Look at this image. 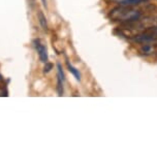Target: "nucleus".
Wrapping results in <instances>:
<instances>
[{"label":"nucleus","mask_w":157,"mask_h":158,"mask_svg":"<svg viewBox=\"0 0 157 158\" xmlns=\"http://www.w3.org/2000/svg\"><path fill=\"white\" fill-rule=\"evenodd\" d=\"M43 5L46 6V0H43Z\"/></svg>","instance_id":"obj_8"},{"label":"nucleus","mask_w":157,"mask_h":158,"mask_svg":"<svg viewBox=\"0 0 157 158\" xmlns=\"http://www.w3.org/2000/svg\"><path fill=\"white\" fill-rule=\"evenodd\" d=\"M67 67H68V69H69L70 73H72L73 74V76L76 77V80H79V81H80V80H81V74H80L79 70L76 69V68L73 67L72 64H69V62H67Z\"/></svg>","instance_id":"obj_5"},{"label":"nucleus","mask_w":157,"mask_h":158,"mask_svg":"<svg viewBox=\"0 0 157 158\" xmlns=\"http://www.w3.org/2000/svg\"><path fill=\"white\" fill-rule=\"evenodd\" d=\"M52 67H53V65L51 63H48V62H46V66H44L43 71H44V73H49V71L52 69Z\"/></svg>","instance_id":"obj_6"},{"label":"nucleus","mask_w":157,"mask_h":158,"mask_svg":"<svg viewBox=\"0 0 157 158\" xmlns=\"http://www.w3.org/2000/svg\"><path fill=\"white\" fill-rule=\"evenodd\" d=\"M0 80H1V77H0Z\"/></svg>","instance_id":"obj_9"},{"label":"nucleus","mask_w":157,"mask_h":158,"mask_svg":"<svg viewBox=\"0 0 157 158\" xmlns=\"http://www.w3.org/2000/svg\"><path fill=\"white\" fill-rule=\"evenodd\" d=\"M112 1L117 2V3H120V2H121V1H123V0H112Z\"/></svg>","instance_id":"obj_7"},{"label":"nucleus","mask_w":157,"mask_h":158,"mask_svg":"<svg viewBox=\"0 0 157 158\" xmlns=\"http://www.w3.org/2000/svg\"><path fill=\"white\" fill-rule=\"evenodd\" d=\"M37 20H38V22H39V24H40L41 28H43L44 31L48 30V23H47L46 16H44L43 13L41 10L37 11Z\"/></svg>","instance_id":"obj_3"},{"label":"nucleus","mask_w":157,"mask_h":158,"mask_svg":"<svg viewBox=\"0 0 157 158\" xmlns=\"http://www.w3.org/2000/svg\"><path fill=\"white\" fill-rule=\"evenodd\" d=\"M33 44L36 49L38 56H39V59L41 62H44L46 63L48 61V51H47V47L43 41L40 40H33Z\"/></svg>","instance_id":"obj_2"},{"label":"nucleus","mask_w":157,"mask_h":158,"mask_svg":"<svg viewBox=\"0 0 157 158\" xmlns=\"http://www.w3.org/2000/svg\"><path fill=\"white\" fill-rule=\"evenodd\" d=\"M141 52L145 55H150L154 52V48H153V46H151V44H146L141 48Z\"/></svg>","instance_id":"obj_4"},{"label":"nucleus","mask_w":157,"mask_h":158,"mask_svg":"<svg viewBox=\"0 0 157 158\" xmlns=\"http://www.w3.org/2000/svg\"><path fill=\"white\" fill-rule=\"evenodd\" d=\"M111 20L116 22H133L140 19L141 11L134 10L132 6H124L121 5L119 7L113 8L109 14Z\"/></svg>","instance_id":"obj_1"}]
</instances>
